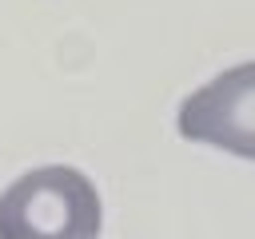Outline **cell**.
<instances>
[{
  "label": "cell",
  "instance_id": "obj_1",
  "mask_svg": "<svg viewBox=\"0 0 255 239\" xmlns=\"http://www.w3.org/2000/svg\"><path fill=\"white\" fill-rule=\"evenodd\" d=\"M100 223L96 183L68 163L32 167L0 191V239H96Z\"/></svg>",
  "mask_w": 255,
  "mask_h": 239
},
{
  "label": "cell",
  "instance_id": "obj_2",
  "mask_svg": "<svg viewBox=\"0 0 255 239\" xmlns=\"http://www.w3.org/2000/svg\"><path fill=\"white\" fill-rule=\"evenodd\" d=\"M175 127L191 143H211L239 159H255V60L235 64L195 88L179 104Z\"/></svg>",
  "mask_w": 255,
  "mask_h": 239
}]
</instances>
